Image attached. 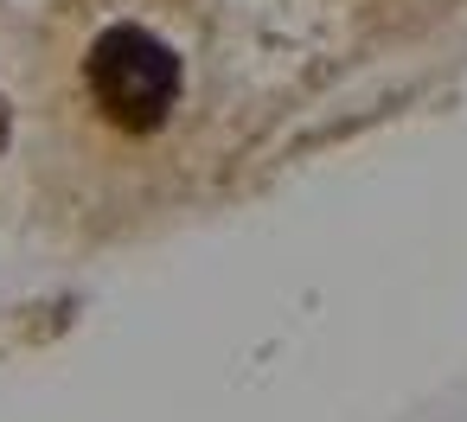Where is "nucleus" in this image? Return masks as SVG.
Instances as JSON below:
<instances>
[{
	"label": "nucleus",
	"mask_w": 467,
	"mask_h": 422,
	"mask_svg": "<svg viewBox=\"0 0 467 422\" xmlns=\"http://www.w3.org/2000/svg\"><path fill=\"white\" fill-rule=\"evenodd\" d=\"M84 77H90V97L103 103V116H109L116 129H129V135L161 129L167 109H173V97H180V58H173L154 33H141V26L103 33V39L90 46Z\"/></svg>",
	"instance_id": "nucleus-1"
},
{
	"label": "nucleus",
	"mask_w": 467,
	"mask_h": 422,
	"mask_svg": "<svg viewBox=\"0 0 467 422\" xmlns=\"http://www.w3.org/2000/svg\"><path fill=\"white\" fill-rule=\"evenodd\" d=\"M0 141H7V103H0Z\"/></svg>",
	"instance_id": "nucleus-2"
}]
</instances>
